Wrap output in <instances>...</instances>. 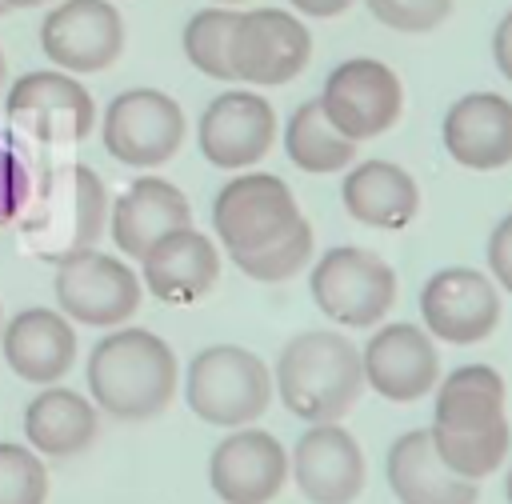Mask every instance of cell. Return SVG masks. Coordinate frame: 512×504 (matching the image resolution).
I'll return each instance as SVG.
<instances>
[{"instance_id": "obj_22", "label": "cell", "mask_w": 512, "mask_h": 504, "mask_svg": "<svg viewBox=\"0 0 512 504\" xmlns=\"http://www.w3.org/2000/svg\"><path fill=\"white\" fill-rule=\"evenodd\" d=\"M188 224H192V208L184 192L160 176L132 180L112 204V240L132 260H140L160 236L188 228Z\"/></svg>"}, {"instance_id": "obj_31", "label": "cell", "mask_w": 512, "mask_h": 504, "mask_svg": "<svg viewBox=\"0 0 512 504\" xmlns=\"http://www.w3.org/2000/svg\"><path fill=\"white\" fill-rule=\"evenodd\" d=\"M28 196H32V172L24 168L16 148L0 140V224H12L24 212Z\"/></svg>"}, {"instance_id": "obj_21", "label": "cell", "mask_w": 512, "mask_h": 504, "mask_svg": "<svg viewBox=\"0 0 512 504\" xmlns=\"http://www.w3.org/2000/svg\"><path fill=\"white\" fill-rule=\"evenodd\" d=\"M388 488L400 504H476L480 496L476 480L440 460L428 428L404 432L388 448Z\"/></svg>"}, {"instance_id": "obj_23", "label": "cell", "mask_w": 512, "mask_h": 504, "mask_svg": "<svg viewBox=\"0 0 512 504\" xmlns=\"http://www.w3.org/2000/svg\"><path fill=\"white\" fill-rule=\"evenodd\" d=\"M4 360L20 380L52 384L76 360V332L52 308H24L4 328Z\"/></svg>"}, {"instance_id": "obj_7", "label": "cell", "mask_w": 512, "mask_h": 504, "mask_svg": "<svg viewBox=\"0 0 512 504\" xmlns=\"http://www.w3.org/2000/svg\"><path fill=\"white\" fill-rule=\"evenodd\" d=\"M312 300L348 328H372L396 304V272L368 248H332L312 268Z\"/></svg>"}, {"instance_id": "obj_26", "label": "cell", "mask_w": 512, "mask_h": 504, "mask_svg": "<svg viewBox=\"0 0 512 504\" xmlns=\"http://www.w3.org/2000/svg\"><path fill=\"white\" fill-rule=\"evenodd\" d=\"M284 148H288V160L304 172H340L352 164L356 156V140H348L324 112L320 96L316 100H304L292 116H288V132H284Z\"/></svg>"}, {"instance_id": "obj_1", "label": "cell", "mask_w": 512, "mask_h": 504, "mask_svg": "<svg viewBox=\"0 0 512 504\" xmlns=\"http://www.w3.org/2000/svg\"><path fill=\"white\" fill-rule=\"evenodd\" d=\"M428 432L440 460L452 472L468 480L496 472L512 440L500 372L488 364H464L448 372V380L436 392V420Z\"/></svg>"}, {"instance_id": "obj_19", "label": "cell", "mask_w": 512, "mask_h": 504, "mask_svg": "<svg viewBox=\"0 0 512 504\" xmlns=\"http://www.w3.org/2000/svg\"><path fill=\"white\" fill-rule=\"evenodd\" d=\"M444 148L456 164L492 172L512 164V100L496 92H468L444 116Z\"/></svg>"}, {"instance_id": "obj_38", "label": "cell", "mask_w": 512, "mask_h": 504, "mask_svg": "<svg viewBox=\"0 0 512 504\" xmlns=\"http://www.w3.org/2000/svg\"><path fill=\"white\" fill-rule=\"evenodd\" d=\"M8 12H12V8H8V4H4V0H0V16H8Z\"/></svg>"}, {"instance_id": "obj_8", "label": "cell", "mask_w": 512, "mask_h": 504, "mask_svg": "<svg viewBox=\"0 0 512 504\" xmlns=\"http://www.w3.org/2000/svg\"><path fill=\"white\" fill-rule=\"evenodd\" d=\"M104 148L128 168H160L184 144V112L160 88H128L104 108Z\"/></svg>"}, {"instance_id": "obj_25", "label": "cell", "mask_w": 512, "mask_h": 504, "mask_svg": "<svg viewBox=\"0 0 512 504\" xmlns=\"http://www.w3.org/2000/svg\"><path fill=\"white\" fill-rule=\"evenodd\" d=\"M24 432H28L36 452L64 460V456H76L92 444L96 412L72 388H44L24 412Z\"/></svg>"}, {"instance_id": "obj_18", "label": "cell", "mask_w": 512, "mask_h": 504, "mask_svg": "<svg viewBox=\"0 0 512 504\" xmlns=\"http://www.w3.org/2000/svg\"><path fill=\"white\" fill-rule=\"evenodd\" d=\"M360 368H364V380L384 400L408 404L436 384L440 360L428 332H420L416 324H384L380 332H372L360 356Z\"/></svg>"}, {"instance_id": "obj_24", "label": "cell", "mask_w": 512, "mask_h": 504, "mask_svg": "<svg viewBox=\"0 0 512 504\" xmlns=\"http://www.w3.org/2000/svg\"><path fill=\"white\" fill-rule=\"evenodd\" d=\"M344 208L352 220L368 228H404L420 212V188L416 180L388 160H364L344 176Z\"/></svg>"}, {"instance_id": "obj_34", "label": "cell", "mask_w": 512, "mask_h": 504, "mask_svg": "<svg viewBox=\"0 0 512 504\" xmlns=\"http://www.w3.org/2000/svg\"><path fill=\"white\" fill-rule=\"evenodd\" d=\"M288 4L308 16H340L344 8H352V0H288Z\"/></svg>"}, {"instance_id": "obj_13", "label": "cell", "mask_w": 512, "mask_h": 504, "mask_svg": "<svg viewBox=\"0 0 512 504\" xmlns=\"http://www.w3.org/2000/svg\"><path fill=\"white\" fill-rule=\"evenodd\" d=\"M124 48V20L108 0H64L40 20V52L60 72H104Z\"/></svg>"}, {"instance_id": "obj_36", "label": "cell", "mask_w": 512, "mask_h": 504, "mask_svg": "<svg viewBox=\"0 0 512 504\" xmlns=\"http://www.w3.org/2000/svg\"><path fill=\"white\" fill-rule=\"evenodd\" d=\"M504 492H508V504H512V472H508V484H504Z\"/></svg>"}, {"instance_id": "obj_20", "label": "cell", "mask_w": 512, "mask_h": 504, "mask_svg": "<svg viewBox=\"0 0 512 504\" xmlns=\"http://www.w3.org/2000/svg\"><path fill=\"white\" fill-rule=\"evenodd\" d=\"M144 284L164 304H196L220 276V252L192 224L160 236L144 256Z\"/></svg>"}, {"instance_id": "obj_37", "label": "cell", "mask_w": 512, "mask_h": 504, "mask_svg": "<svg viewBox=\"0 0 512 504\" xmlns=\"http://www.w3.org/2000/svg\"><path fill=\"white\" fill-rule=\"evenodd\" d=\"M0 88H4V52H0Z\"/></svg>"}, {"instance_id": "obj_16", "label": "cell", "mask_w": 512, "mask_h": 504, "mask_svg": "<svg viewBox=\"0 0 512 504\" xmlns=\"http://www.w3.org/2000/svg\"><path fill=\"white\" fill-rule=\"evenodd\" d=\"M288 476V456L272 432L240 428L212 448L208 480L228 504H268Z\"/></svg>"}, {"instance_id": "obj_15", "label": "cell", "mask_w": 512, "mask_h": 504, "mask_svg": "<svg viewBox=\"0 0 512 504\" xmlns=\"http://www.w3.org/2000/svg\"><path fill=\"white\" fill-rule=\"evenodd\" d=\"M196 140H200V152L208 156V164L228 168V172L248 168L276 140L272 104L256 92H224L204 108Z\"/></svg>"}, {"instance_id": "obj_11", "label": "cell", "mask_w": 512, "mask_h": 504, "mask_svg": "<svg viewBox=\"0 0 512 504\" xmlns=\"http://www.w3.org/2000/svg\"><path fill=\"white\" fill-rule=\"evenodd\" d=\"M56 304L80 324L112 328L140 308V280L116 256L84 248L56 264Z\"/></svg>"}, {"instance_id": "obj_5", "label": "cell", "mask_w": 512, "mask_h": 504, "mask_svg": "<svg viewBox=\"0 0 512 504\" xmlns=\"http://www.w3.org/2000/svg\"><path fill=\"white\" fill-rule=\"evenodd\" d=\"M184 396L200 420L220 424V428H240V424H252L268 408L272 376L256 352L236 348V344H216V348H204L188 364Z\"/></svg>"}, {"instance_id": "obj_27", "label": "cell", "mask_w": 512, "mask_h": 504, "mask_svg": "<svg viewBox=\"0 0 512 504\" xmlns=\"http://www.w3.org/2000/svg\"><path fill=\"white\" fill-rule=\"evenodd\" d=\"M232 24L236 12L228 8H204L184 24V56L192 60V68H200L212 80H232V64H228V40H232Z\"/></svg>"}, {"instance_id": "obj_3", "label": "cell", "mask_w": 512, "mask_h": 504, "mask_svg": "<svg viewBox=\"0 0 512 504\" xmlns=\"http://www.w3.org/2000/svg\"><path fill=\"white\" fill-rule=\"evenodd\" d=\"M88 388L116 420H148L176 392V356L148 328L112 332L88 356Z\"/></svg>"}, {"instance_id": "obj_39", "label": "cell", "mask_w": 512, "mask_h": 504, "mask_svg": "<svg viewBox=\"0 0 512 504\" xmlns=\"http://www.w3.org/2000/svg\"><path fill=\"white\" fill-rule=\"evenodd\" d=\"M212 4H240V0H212Z\"/></svg>"}, {"instance_id": "obj_32", "label": "cell", "mask_w": 512, "mask_h": 504, "mask_svg": "<svg viewBox=\"0 0 512 504\" xmlns=\"http://www.w3.org/2000/svg\"><path fill=\"white\" fill-rule=\"evenodd\" d=\"M488 268H492V276L512 292V212L496 224V232H492V240H488Z\"/></svg>"}, {"instance_id": "obj_6", "label": "cell", "mask_w": 512, "mask_h": 504, "mask_svg": "<svg viewBox=\"0 0 512 504\" xmlns=\"http://www.w3.org/2000/svg\"><path fill=\"white\" fill-rule=\"evenodd\" d=\"M300 224H304V216H300L288 184L268 172H244V176L228 180L212 204V228L224 240L228 256L260 252V248L284 240L288 232H296Z\"/></svg>"}, {"instance_id": "obj_30", "label": "cell", "mask_w": 512, "mask_h": 504, "mask_svg": "<svg viewBox=\"0 0 512 504\" xmlns=\"http://www.w3.org/2000/svg\"><path fill=\"white\" fill-rule=\"evenodd\" d=\"M368 12L396 32H432L448 20L456 0H364Z\"/></svg>"}, {"instance_id": "obj_2", "label": "cell", "mask_w": 512, "mask_h": 504, "mask_svg": "<svg viewBox=\"0 0 512 504\" xmlns=\"http://www.w3.org/2000/svg\"><path fill=\"white\" fill-rule=\"evenodd\" d=\"M20 220V240L36 260L60 264L92 248L108 220V192L104 180L88 164H60L48 168L40 188H32Z\"/></svg>"}, {"instance_id": "obj_29", "label": "cell", "mask_w": 512, "mask_h": 504, "mask_svg": "<svg viewBox=\"0 0 512 504\" xmlns=\"http://www.w3.org/2000/svg\"><path fill=\"white\" fill-rule=\"evenodd\" d=\"M44 496H48L44 464L20 444H0V504H44Z\"/></svg>"}, {"instance_id": "obj_10", "label": "cell", "mask_w": 512, "mask_h": 504, "mask_svg": "<svg viewBox=\"0 0 512 504\" xmlns=\"http://www.w3.org/2000/svg\"><path fill=\"white\" fill-rule=\"evenodd\" d=\"M308 56H312V36L292 12H280V8L236 12L232 40H228L232 80L288 84L292 76L304 72Z\"/></svg>"}, {"instance_id": "obj_28", "label": "cell", "mask_w": 512, "mask_h": 504, "mask_svg": "<svg viewBox=\"0 0 512 504\" xmlns=\"http://www.w3.org/2000/svg\"><path fill=\"white\" fill-rule=\"evenodd\" d=\"M308 256H312V228H308V220H304V224H300L296 232H288L284 240H276V244H268V248H260V252L232 256V264H236L244 276H252V280L276 284V280L296 276V272L308 264Z\"/></svg>"}, {"instance_id": "obj_33", "label": "cell", "mask_w": 512, "mask_h": 504, "mask_svg": "<svg viewBox=\"0 0 512 504\" xmlns=\"http://www.w3.org/2000/svg\"><path fill=\"white\" fill-rule=\"evenodd\" d=\"M492 56H496L500 76L512 80V12H504V20H500L496 32H492Z\"/></svg>"}, {"instance_id": "obj_12", "label": "cell", "mask_w": 512, "mask_h": 504, "mask_svg": "<svg viewBox=\"0 0 512 504\" xmlns=\"http://www.w3.org/2000/svg\"><path fill=\"white\" fill-rule=\"evenodd\" d=\"M320 104H324L328 120L348 140L360 144V140H372L396 124L404 92H400V80L388 64L356 56V60H344L328 72Z\"/></svg>"}, {"instance_id": "obj_17", "label": "cell", "mask_w": 512, "mask_h": 504, "mask_svg": "<svg viewBox=\"0 0 512 504\" xmlns=\"http://www.w3.org/2000/svg\"><path fill=\"white\" fill-rule=\"evenodd\" d=\"M292 476L312 504H352L364 488V452L336 420H324L296 440Z\"/></svg>"}, {"instance_id": "obj_9", "label": "cell", "mask_w": 512, "mask_h": 504, "mask_svg": "<svg viewBox=\"0 0 512 504\" xmlns=\"http://www.w3.org/2000/svg\"><path fill=\"white\" fill-rule=\"evenodd\" d=\"M4 116L40 144H76L92 132L96 104L76 76L24 72L4 96Z\"/></svg>"}, {"instance_id": "obj_4", "label": "cell", "mask_w": 512, "mask_h": 504, "mask_svg": "<svg viewBox=\"0 0 512 504\" xmlns=\"http://www.w3.org/2000/svg\"><path fill=\"white\" fill-rule=\"evenodd\" d=\"M360 384V352L340 332H300L276 360V392L284 408L312 424L352 412V404L360 400Z\"/></svg>"}, {"instance_id": "obj_35", "label": "cell", "mask_w": 512, "mask_h": 504, "mask_svg": "<svg viewBox=\"0 0 512 504\" xmlns=\"http://www.w3.org/2000/svg\"><path fill=\"white\" fill-rule=\"evenodd\" d=\"M8 8H40V4H48V0H4Z\"/></svg>"}, {"instance_id": "obj_14", "label": "cell", "mask_w": 512, "mask_h": 504, "mask_svg": "<svg viewBox=\"0 0 512 504\" xmlns=\"http://www.w3.org/2000/svg\"><path fill=\"white\" fill-rule=\"evenodd\" d=\"M420 312L432 336L448 344H476L496 328L500 296L476 268H440L420 292Z\"/></svg>"}]
</instances>
